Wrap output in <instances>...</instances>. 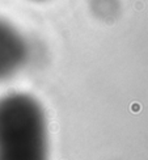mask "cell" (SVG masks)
Instances as JSON below:
<instances>
[{
  "label": "cell",
  "instance_id": "obj_1",
  "mask_svg": "<svg viewBox=\"0 0 148 160\" xmlns=\"http://www.w3.org/2000/svg\"><path fill=\"white\" fill-rule=\"evenodd\" d=\"M47 146L41 104L26 93L0 98V160H48Z\"/></svg>",
  "mask_w": 148,
  "mask_h": 160
},
{
  "label": "cell",
  "instance_id": "obj_2",
  "mask_svg": "<svg viewBox=\"0 0 148 160\" xmlns=\"http://www.w3.org/2000/svg\"><path fill=\"white\" fill-rule=\"evenodd\" d=\"M28 45L20 31L0 18V80L8 79L24 66Z\"/></svg>",
  "mask_w": 148,
  "mask_h": 160
},
{
  "label": "cell",
  "instance_id": "obj_3",
  "mask_svg": "<svg viewBox=\"0 0 148 160\" xmlns=\"http://www.w3.org/2000/svg\"><path fill=\"white\" fill-rule=\"evenodd\" d=\"M34 1H41V0H34Z\"/></svg>",
  "mask_w": 148,
  "mask_h": 160
}]
</instances>
